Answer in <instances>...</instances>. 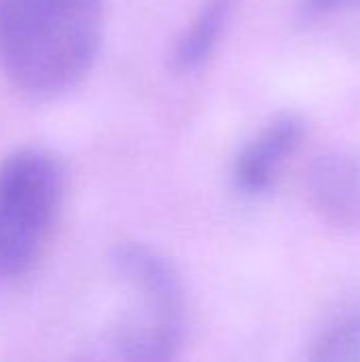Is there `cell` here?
Segmentation results:
<instances>
[{
  "instance_id": "2",
  "label": "cell",
  "mask_w": 360,
  "mask_h": 362,
  "mask_svg": "<svg viewBox=\"0 0 360 362\" xmlns=\"http://www.w3.org/2000/svg\"><path fill=\"white\" fill-rule=\"evenodd\" d=\"M112 267L129 297L106 333L112 354L138 362L174 358L185 337V288L174 265L144 244H121Z\"/></svg>"
},
{
  "instance_id": "5",
  "label": "cell",
  "mask_w": 360,
  "mask_h": 362,
  "mask_svg": "<svg viewBox=\"0 0 360 362\" xmlns=\"http://www.w3.org/2000/svg\"><path fill=\"white\" fill-rule=\"evenodd\" d=\"M310 191L314 204L331 221L360 227V159L331 155L318 161L310 176Z\"/></svg>"
},
{
  "instance_id": "7",
  "label": "cell",
  "mask_w": 360,
  "mask_h": 362,
  "mask_svg": "<svg viewBox=\"0 0 360 362\" xmlns=\"http://www.w3.org/2000/svg\"><path fill=\"white\" fill-rule=\"evenodd\" d=\"M314 358L339 361L360 356V314H348L331 322L314 341Z\"/></svg>"
},
{
  "instance_id": "6",
  "label": "cell",
  "mask_w": 360,
  "mask_h": 362,
  "mask_svg": "<svg viewBox=\"0 0 360 362\" xmlns=\"http://www.w3.org/2000/svg\"><path fill=\"white\" fill-rule=\"evenodd\" d=\"M233 2L236 0H208L193 21L182 30L170 55L172 68L176 72L187 74L206 64L225 32Z\"/></svg>"
},
{
  "instance_id": "8",
  "label": "cell",
  "mask_w": 360,
  "mask_h": 362,
  "mask_svg": "<svg viewBox=\"0 0 360 362\" xmlns=\"http://www.w3.org/2000/svg\"><path fill=\"white\" fill-rule=\"evenodd\" d=\"M337 2H342V0H308V6L312 11H323V8H329Z\"/></svg>"
},
{
  "instance_id": "4",
  "label": "cell",
  "mask_w": 360,
  "mask_h": 362,
  "mask_svg": "<svg viewBox=\"0 0 360 362\" xmlns=\"http://www.w3.org/2000/svg\"><path fill=\"white\" fill-rule=\"evenodd\" d=\"M303 129L306 125L301 119L280 117L252 138L236 161L233 178L238 189L244 193L267 191L276 182L286 159L299 146Z\"/></svg>"
},
{
  "instance_id": "1",
  "label": "cell",
  "mask_w": 360,
  "mask_h": 362,
  "mask_svg": "<svg viewBox=\"0 0 360 362\" xmlns=\"http://www.w3.org/2000/svg\"><path fill=\"white\" fill-rule=\"evenodd\" d=\"M104 25L102 0H0V74L23 95H62L91 70Z\"/></svg>"
},
{
  "instance_id": "3",
  "label": "cell",
  "mask_w": 360,
  "mask_h": 362,
  "mask_svg": "<svg viewBox=\"0 0 360 362\" xmlns=\"http://www.w3.org/2000/svg\"><path fill=\"white\" fill-rule=\"evenodd\" d=\"M66 191L62 161L45 148H21L0 163V280L28 274L42 257Z\"/></svg>"
}]
</instances>
